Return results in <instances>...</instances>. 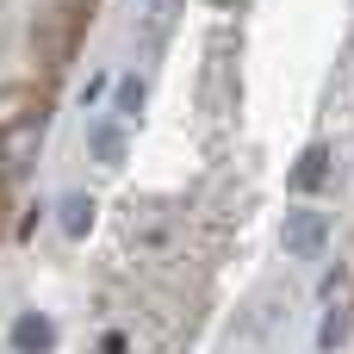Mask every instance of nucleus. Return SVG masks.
Wrapping results in <instances>:
<instances>
[{
	"label": "nucleus",
	"mask_w": 354,
	"mask_h": 354,
	"mask_svg": "<svg viewBox=\"0 0 354 354\" xmlns=\"http://www.w3.org/2000/svg\"><path fill=\"white\" fill-rule=\"evenodd\" d=\"M44 124H50L44 87H31V81L0 87V174L6 180H25L31 174V162L44 149Z\"/></svg>",
	"instance_id": "1"
},
{
	"label": "nucleus",
	"mask_w": 354,
	"mask_h": 354,
	"mask_svg": "<svg viewBox=\"0 0 354 354\" xmlns=\"http://www.w3.org/2000/svg\"><path fill=\"white\" fill-rule=\"evenodd\" d=\"M330 236H336V224H330V212L311 205V199H299V205L280 218V249H286V261H324Z\"/></svg>",
	"instance_id": "2"
},
{
	"label": "nucleus",
	"mask_w": 354,
	"mask_h": 354,
	"mask_svg": "<svg viewBox=\"0 0 354 354\" xmlns=\"http://www.w3.org/2000/svg\"><path fill=\"white\" fill-rule=\"evenodd\" d=\"M75 31H81V6H50V12H37V25H31L37 62H44V68H62L68 50H75Z\"/></svg>",
	"instance_id": "3"
},
{
	"label": "nucleus",
	"mask_w": 354,
	"mask_h": 354,
	"mask_svg": "<svg viewBox=\"0 0 354 354\" xmlns=\"http://www.w3.org/2000/svg\"><path fill=\"white\" fill-rule=\"evenodd\" d=\"M330 180H336V149H330V143H305L299 162H292V174H286V187H292L299 199H317Z\"/></svg>",
	"instance_id": "4"
},
{
	"label": "nucleus",
	"mask_w": 354,
	"mask_h": 354,
	"mask_svg": "<svg viewBox=\"0 0 354 354\" xmlns=\"http://www.w3.org/2000/svg\"><path fill=\"white\" fill-rule=\"evenodd\" d=\"M6 342H12V354H56V324L44 311H19L12 330H6Z\"/></svg>",
	"instance_id": "5"
},
{
	"label": "nucleus",
	"mask_w": 354,
	"mask_h": 354,
	"mask_svg": "<svg viewBox=\"0 0 354 354\" xmlns=\"http://www.w3.org/2000/svg\"><path fill=\"white\" fill-rule=\"evenodd\" d=\"M87 156H93L100 168H118V162L131 156V137H124V118H93V124H87Z\"/></svg>",
	"instance_id": "6"
},
{
	"label": "nucleus",
	"mask_w": 354,
	"mask_h": 354,
	"mask_svg": "<svg viewBox=\"0 0 354 354\" xmlns=\"http://www.w3.org/2000/svg\"><path fill=\"white\" fill-rule=\"evenodd\" d=\"M93 218H100V205H93V193H62L56 199V230L68 236V243H87V230H93Z\"/></svg>",
	"instance_id": "7"
},
{
	"label": "nucleus",
	"mask_w": 354,
	"mask_h": 354,
	"mask_svg": "<svg viewBox=\"0 0 354 354\" xmlns=\"http://www.w3.org/2000/svg\"><path fill=\"white\" fill-rule=\"evenodd\" d=\"M180 12H187V0H149V6H143V44H149V50H162V44L174 37Z\"/></svg>",
	"instance_id": "8"
},
{
	"label": "nucleus",
	"mask_w": 354,
	"mask_h": 354,
	"mask_svg": "<svg viewBox=\"0 0 354 354\" xmlns=\"http://www.w3.org/2000/svg\"><path fill=\"white\" fill-rule=\"evenodd\" d=\"M143 100H149V81H143V75H118V81H112V118L131 124V118L143 112Z\"/></svg>",
	"instance_id": "9"
},
{
	"label": "nucleus",
	"mask_w": 354,
	"mask_h": 354,
	"mask_svg": "<svg viewBox=\"0 0 354 354\" xmlns=\"http://www.w3.org/2000/svg\"><path fill=\"white\" fill-rule=\"evenodd\" d=\"M342 342H348V311H342V305H330V311H324V324H317V348L336 354Z\"/></svg>",
	"instance_id": "10"
},
{
	"label": "nucleus",
	"mask_w": 354,
	"mask_h": 354,
	"mask_svg": "<svg viewBox=\"0 0 354 354\" xmlns=\"http://www.w3.org/2000/svg\"><path fill=\"white\" fill-rule=\"evenodd\" d=\"M106 93H112V81H106V75H93V81L81 87V106H93V100H106Z\"/></svg>",
	"instance_id": "11"
}]
</instances>
